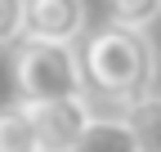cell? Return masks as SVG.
<instances>
[{
    "mask_svg": "<svg viewBox=\"0 0 161 152\" xmlns=\"http://www.w3.org/2000/svg\"><path fill=\"white\" fill-rule=\"evenodd\" d=\"M80 63H85V85L90 94H103L112 103H143L152 94L157 81V49L148 41V31L139 27H98L85 49H80Z\"/></svg>",
    "mask_w": 161,
    "mask_h": 152,
    "instance_id": "obj_1",
    "label": "cell"
},
{
    "mask_svg": "<svg viewBox=\"0 0 161 152\" xmlns=\"http://www.w3.org/2000/svg\"><path fill=\"white\" fill-rule=\"evenodd\" d=\"M14 85H18V103H31V107L54 103V99L90 94L80 54L72 45H54V41H18Z\"/></svg>",
    "mask_w": 161,
    "mask_h": 152,
    "instance_id": "obj_2",
    "label": "cell"
},
{
    "mask_svg": "<svg viewBox=\"0 0 161 152\" xmlns=\"http://www.w3.org/2000/svg\"><path fill=\"white\" fill-rule=\"evenodd\" d=\"M27 107H31V103H27ZM31 117H36V130H40L45 152H76V143L85 139V130H90V121H94V112H90V99H85V94H76V99L36 103Z\"/></svg>",
    "mask_w": 161,
    "mask_h": 152,
    "instance_id": "obj_3",
    "label": "cell"
},
{
    "mask_svg": "<svg viewBox=\"0 0 161 152\" xmlns=\"http://www.w3.org/2000/svg\"><path fill=\"white\" fill-rule=\"evenodd\" d=\"M85 31V0H27V41L72 45Z\"/></svg>",
    "mask_w": 161,
    "mask_h": 152,
    "instance_id": "obj_4",
    "label": "cell"
},
{
    "mask_svg": "<svg viewBox=\"0 0 161 152\" xmlns=\"http://www.w3.org/2000/svg\"><path fill=\"white\" fill-rule=\"evenodd\" d=\"M76 152H143V139L130 117H94Z\"/></svg>",
    "mask_w": 161,
    "mask_h": 152,
    "instance_id": "obj_5",
    "label": "cell"
},
{
    "mask_svg": "<svg viewBox=\"0 0 161 152\" xmlns=\"http://www.w3.org/2000/svg\"><path fill=\"white\" fill-rule=\"evenodd\" d=\"M0 152H45L40 130L27 103H9L0 107Z\"/></svg>",
    "mask_w": 161,
    "mask_h": 152,
    "instance_id": "obj_6",
    "label": "cell"
},
{
    "mask_svg": "<svg viewBox=\"0 0 161 152\" xmlns=\"http://www.w3.org/2000/svg\"><path fill=\"white\" fill-rule=\"evenodd\" d=\"M157 18H161V0H108V23H116V27L148 31Z\"/></svg>",
    "mask_w": 161,
    "mask_h": 152,
    "instance_id": "obj_7",
    "label": "cell"
},
{
    "mask_svg": "<svg viewBox=\"0 0 161 152\" xmlns=\"http://www.w3.org/2000/svg\"><path fill=\"white\" fill-rule=\"evenodd\" d=\"M130 121L143 139V152H161V94H148L143 103L130 107Z\"/></svg>",
    "mask_w": 161,
    "mask_h": 152,
    "instance_id": "obj_8",
    "label": "cell"
},
{
    "mask_svg": "<svg viewBox=\"0 0 161 152\" xmlns=\"http://www.w3.org/2000/svg\"><path fill=\"white\" fill-rule=\"evenodd\" d=\"M27 41V0H0V45Z\"/></svg>",
    "mask_w": 161,
    "mask_h": 152,
    "instance_id": "obj_9",
    "label": "cell"
}]
</instances>
